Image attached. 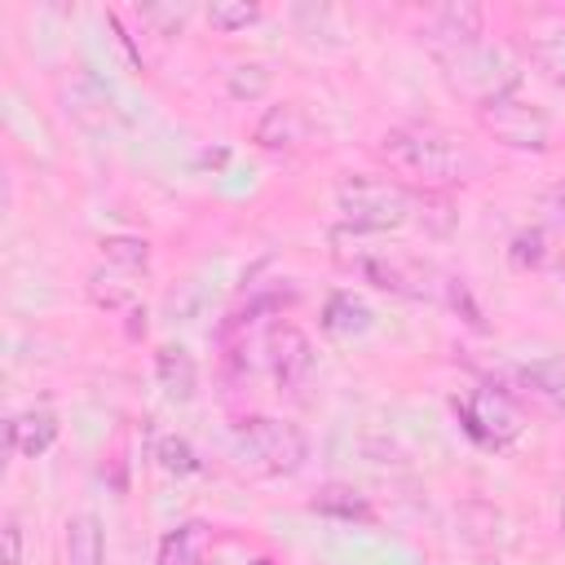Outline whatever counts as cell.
<instances>
[{
    "label": "cell",
    "mask_w": 565,
    "mask_h": 565,
    "mask_svg": "<svg viewBox=\"0 0 565 565\" xmlns=\"http://www.w3.org/2000/svg\"><path fill=\"white\" fill-rule=\"evenodd\" d=\"M256 18H260V4H252V0H212V4H207L212 31H225V35L247 31Z\"/></svg>",
    "instance_id": "obj_23"
},
{
    "label": "cell",
    "mask_w": 565,
    "mask_h": 565,
    "mask_svg": "<svg viewBox=\"0 0 565 565\" xmlns=\"http://www.w3.org/2000/svg\"><path fill=\"white\" fill-rule=\"evenodd\" d=\"M380 159L393 172L419 181L424 190H450V185H459L477 172L472 150L437 124H397V128H388L380 137Z\"/></svg>",
    "instance_id": "obj_1"
},
{
    "label": "cell",
    "mask_w": 565,
    "mask_h": 565,
    "mask_svg": "<svg viewBox=\"0 0 565 565\" xmlns=\"http://www.w3.org/2000/svg\"><path fill=\"white\" fill-rule=\"evenodd\" d=\"M516 384L543 411L565 415V358H534V362L516 366Z\"/></svg>",
    "instance_id": "obj_10"
},
{
    "label": "cell",
    "mask_w": 565,
    "mask_h": 565,
    "mask_svg": "<svg viewBox=\"0 0 565 565\" xmlns=\"http://www.w3.org/2000/svg\"><path fill=\"white\" fill-rule=\"evenodd\" d=\"M335 207H340L349 230L384 234V230H397L411 216L415 194L402 181H388V177H344L335 185Z\"/></svg>",
    "instance_id": "obj_2"
},
{
    "label": "cell",
    "mask_w": 565,
    "mask_h": 565,
    "mask_svg": "<svg viewBox=\"0 0 565 565\" xmlns=\"http://www.w3.org/2000/svg\"><path fill=\"white\" fill-rule=\"evenodd\" d=\"M4 437H9V450L26 455V459H40L57 441V415L44 411V406H31V411H22V415L9 419V433Z\"/></svg>",
    "instance_id": "obj_14"
},
{
    "label": "cell",
    "mask_w": 565,
    "mask_h": 565,
    "mask_svg": "<svg viewBox=\"0 0 565 565\" xmlns=\"http://www.w3.org/2000/svg\"><path fill=\"white\" fill-rule=\"evenodd\" d=\"M441 66H446V79H450L468 102H477V110L490 106V102H499V97H512L516 84H521L516 62H512L503 49L486 44V40H481V44H468V49H459V53H450V57H441Z\"/></svg>",
    "instance_id": "obj_4"
},
{
    "label": "cell",
    "mask_w": 565,
    "mask_h": 565,
    "mask_svg": "<svg viewBox=\"0 0 565 565\" xmlns=\"http://www.w3.org/2000/svg\"><path fill=\"white\" fill-rule=\"evenodd\" d=\"M154 459H159V468L172 472V477H190V472L203 468L199 455H194V446H190L185 437H177V433H163V437L154 441Z\"/></svg>",
    "instance_id": "obj_22"
},
{
    "label": "cell",
    "mask_w": 565,
    "mask_h": 565,
    "mask_svg": "<svg viewBox=\"0 0 565 565\" xmlns=\"http://www.w3.org/2000/svg\"><path fill=\"white\" fill-rule=\"evenodd\" d=\"M185 13H190L185 4H181V9H177V4H163V9H159V4H150V9H141V22H159V26H163V35H177V31L185 26Z\"/></svg>",
    "instance_id": "obj_26"
},
{
    "label": "cell",
    "mask_w": 565,
    "mask_h": 565,
    "mask_svg": "<svg viewBox=\"0 0 565 565\" xmlns=\"http://www.w3.org/2000/svg\"><path fill=\"white\" fill-rule=\"evenodd\" d=\"M371 322H375L371 305L362 296H353V291H331L322 300V331L331 340H358V335L371 331Z\"/></svg>",
    "instance_id": "obj_12"
},
{
    "label": "cell",
    "mask_w": 565,
    "mask_h": 565,
    "mask_svg": "<svg viewBox=\"0 0 565 565\" xmlns=\"http://www.w3.org/2000/svg\"><path fill=\"white\" fill-rule=\"evenodd\" d=\"M313 508L327 512V516H340V521H366L371 516V503L353 486H327V490H318Z\"/></svg>",
    "instance_id": "obj_21"
},
{
    "label": "cell",
    "mask_w": 565,
    "mask_h": 565,
    "mask_svg": "<svg viewBox=\"0 0 565 565\" xmlns=\"http://www.w3.org/2000/svg\"><path fill=\"white\" fill-rule=\"evenodd\" d=\"M455 411H459L463 433L481 441L486 450H503L521 437V411L499 388H472L463 402H455Z\"/></svg>",
    "instance_id": "obj_5"
},
{
    "label": "cell",
    "mask_w": 565,
    "mask_h": 565,
    "mask_svg": "<svg viewBox=\"0 0 565 565\" xmlns=\"http://www.w3.org/2000/svg\"><path fill=\"white\" fill-rule=\"evenodd\" d=\"M88 296H93V305L97 309H106V313H146L141 309V300H137V287L124 278V269H93L88 274Z\"/></svg>",
    "instance_id": "obj_15"
},
{
    "label": "cell",
    "mask_w": 565,
    "mask_h": 565,
    "mask_svg": "<svg viewBox=\"0 0 565 565\" xmlns=\"http://www.w3.org/2000/svg\"><path fill=\"white\" fill-rule=\"evenodd\" d=\"M477 565H499V561H494V556H486V561H477Z\"/></svg>",
    "instance_id": "obj_29"
},
{
    "label": "cell",
    "mask_w": 565,
    "mask_h": 565,
    "mask_svg": "<svg viewBox=\"0 0 565 565\" xmlns=\"http://www.w3.org/2000/svg\"><path fill=\"white\" fill-rule=\"evenodd\" d=\"M371 287H380V291H393V296H424V291H433L424 278H433V269H424V265H415V260H406V256H393V252H384V247H366V252H358L353 260H349Z\"/></svg>",
    "instance_id": "obj_7"
},
{
    "label": "cell",
    "mask_w": 565,
    "mask_h": 565,
    "mask_svg": "<svg viewBox=\"0 0 565 565\" xmlns=\"http://www.w3.org/2000/svg\"><path fill=\"white\" fill-rule=\"evenodd\" d=\"M543 256H547V238H543V230H521V234H512V247H508V260H512L516 269H530V265H543Z\"/></svg>",
    "instance_id": "obj_25"
},
{
    "label": "cell",
    "mask_w": 565,
    "mask_h": 565,
    "mask_svg": "<svg viewBox=\"0 0 565 565\" xmlns=\"http://www.w3.org/2000/svg\"><path fill=\"white\" fill-rule=\"evenodd\" d=\"M234 446H238L243 463H252L256 472H269V477H291L309 459V437L291 419H274V415L243 419L234 428Z\"/></svg>",
    "instance_id": "obj_3"
},
{
    "label": "cell",
    "mask_w": 565,
    "mask_h": 565,
    "mask_svg": "<svg viewBox=\"0 0 565 565\" xmlns=\"http://www.w3.org/2000/svg\"><path fill=\"white\" fill-rule=\"evenodd\" d=\"M0 539H4V565H22V521L13 512H4Z\"/></svg>",
    "instance_id": "obj_27"
},
{
    "label": "cell",
    "mask_w": 565,
    "mask_h": 565,
    "mask_svg": "<svg viewBox=\"0 0 565 565\" xmlns=\"http://www.w3.org/2000/svg\"><path fill=\"white\" fill-rule=\"evenodd\" d=\"M154 380H159V388H163L168 402L185 406V402L194 397V388H199V366H194L190 349H181V344H163L159 358H154Z\"/></svg>",
    "instance_id": "obj_13"
},
{
    "label": "cell",
    "mask_w": 565,
    "mask_h": 565,
    "mask_svg": "<svg viewBox=\"0 0 565 565\" xmlns=\"http://www.w3.org/2000/svg\"><path fill=\"white\" fill-rule=\"evenodd\" d=\"M561 534H565V508H561Z\"/></svg>",
    "instance_id": "obj_30"
},
{
    "label": "cell",
    "mask_w": 565,
    "mask_h": 565,
    "mask_svg": "<svg viewBox=\"0 0 565 565\" xmlns=\"http://www.w3.org/2000/svg\"><path fill=\"white\" fill-rule=\"evenodd\" d=\"M481 26H486V13H481L477 4L455 0V4L433 9V18L424 22V44H428L433 57L441 62V57L468 49V44H481Z\"/></svg>",
    "instance_id": "obj_8"
},
{
    "label": "cell",
    "mask_w": 565,
    "mask_h": 565,
    "mask_svg": "<svg viewBox=\"0 0 565 565\" xmlns=\"http://www.w3.org/2000/svg\"><path fill=\"white\" fill-rule=\"evenodd\" d=\"M66 565H106V534L93 512L66 521Z\"/></svg>",
    "instance_id": "obj_16"
},
{
    "label": "cell",
    "mask_w": 565,
    "mask_h": 565,
    "mask_svg": "<svg viewBox=\"0 0 565 565\" xmlns=\"http://www.w3.org/2000/svg\"><path fill=\"white\" fill-rule=\"evenodd\" d=\"M305 137H309V119H305V110H300L296 102L269 106V110L256 119V128H252V141H256L260 150H296Z\"/></svg>",
    "instance_id": "obj_11"
},
{
    "label": "cell",
    "mask_w": 565,
    "mask_h": 565,
    "mask_svg": "<svg viewBox=\"0 0 565 565\" xmlns=\"http://www.w3.org/2000/svg\"><path fill=\"white\" fill-rule=\"evenodd\" d=\"M459 530H463L468 543H503L508 539V516L494 503L472 499V503L459 508Z\"/></svg>",
    "instance_id": "obj_18"
},
{
    "label": "cell",
    "mask_w": 565,
    "mask_h": 565,
    "mask_svg": "<svg viewBox=\"0 0 565 565\" xmlns=\"http://www.w3.org/2000/svg\"><path fill=\"white\" fill-rule=\"evenodd\" d=\"M102 256H106V265H115L124 274H137V269L150 265V243L137 238V234H110V238H102Z\"/></svg>",
    "instance_id": "obj_20"
},
{
    "label": "cell",
    "mask_w": 565,
    "mask_h": 565,
    "mask_svg": "<svg viewBox=\"0 0 565 565\" xmlns=\"http://www.w3.org/2000/svg\"><path fill=\"white\" fill-rule=\"evenodd\" d=\"M269 84H274V75H269L265 62H234L225 71V88H230L234 102H256V97L269 93Z\"/></svg>",
    "instance_id": "obj_19"
},
{
    "label": "cell",
    "mask_w": 565,
    "mask_h": 565,
    "mask_svg": "<svg viewBox=\"0 0 565 565\" xmlns=\"http://www.w3.org/2000/svg\"><path fill=\"white\" fill-rule=\"evenodd\" d=\"M265 349H269V371H274L278 388H296L313 371V344L296 322H274Z\"/></svg>",
    "instance_id": "obj_9"
},
{
    "label": "cell",
    "mask_w": 565,
    "mask_h": 565,
    "mask_svg": "<svg viewBox=\"0 0 565 565\" xmlns=\"http://www.w3.org/2000/svg\"><path fill=\"white\" fill-rule=\"evenodd\" d=\"M530 57H534V62H539L556 84H565V22H561V26H552V31H543V35H534Z\"/></svg>",
    "instance_id": "obj_24"
},
{
    "label": "cell",
    "mask_w": 565,
    "mask_h": 565,
    "mask_svg": "<svg viewBox=\"0 0 565 565\" xmlns=\"http://www.w3.org/2000/svg\"><path fill=\"white\" fill-rule=\"evenodd\" d=\"M207 539H212V534H207L203 521H185V525H177V530L163 534L154 565H199L203 552H207Z\"/></svg>",
    "instance_id": "obj_17"
},
{
    "label": "cell",
    "mask_w": 565,
    "mask_h": 565,
    "mask_svg": "<svg viewBox=\"0 0 565 565\" xmlns=\"http://www.w3.org/2000/svg\"><path fill=\"white\" fill-rule=\"evenodd\" d=\"M477 115H481V128H486L499 146H512V150H547V141H552L547 115H543L539 106L521 102L516 93H512V97H499V102H490V106H481Z\"/></svg>",
    "instance_id": "obj_6"
},
{
    "label": "cell",
    "mask_w": 565,
    "mask_h": 565,
    "mask_svg": "<svg viewBox=\"0 0 565 565\" xmlns=\"http://www.w3.org/2000/svg\"><path fill=\"white\" fill-rule=\"evenodd\" d=\"M547 212H552V221H556V225H565V177L547 190Z\"/></svg>",
    "instance_id": "obj_28"
}]
</instances>
